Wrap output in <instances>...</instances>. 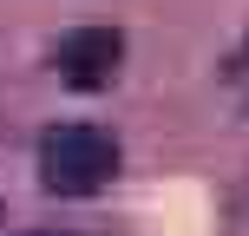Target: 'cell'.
I'll return each instance as SVG.
<instances>
[{
	"instance_id": "obj_1",
	"label": "cell",
	"mask_w": 249,
	"mask_h": 236,
	"mask_svg": "<svg viewBox=\"0 0 249 236\" xmlns=\"http://www.w3.org/2000/svg\"><path fill=\"white\" fill-rule=\"evenodd\" d=\"M118 171V145L99 125H53L39 138V184L53 197H92Z\"/></svg>"
},
{
	"instance_id": "obj_2",
	"label": "cell",
	"mask_w": 249,
	"mask_h": 236,
	"mask_svg": "<svg viewBox=\"0 0 249 236\" xmlns=\"http://www.w3.org/2000/svg\"><path fill=\"white\" fill-rule=\"evenodd\" d=\"M118 66H124V33L118 26H79V33H66L59 46H53V73H59L66 86H79V92L112 86Z\"/></svg>"
}]
</instances>
